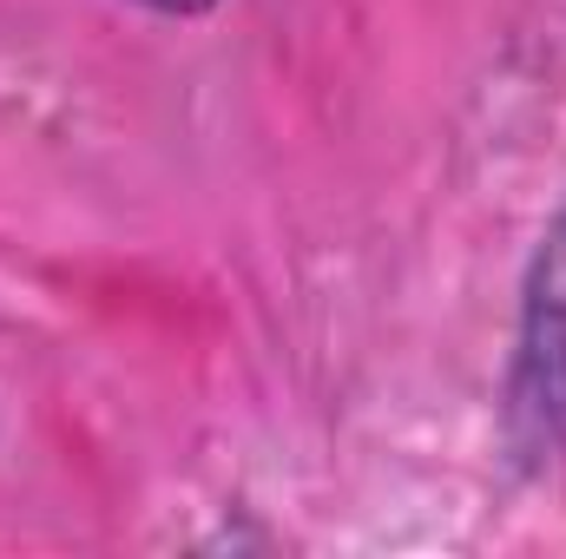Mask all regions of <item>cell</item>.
Wrapping results in <instances>:
<instances>
[{"label":"cell","mask_w":566,"mask_h":559,"mask_svg":"<svg viewBox=\"0 0 566 559\" xmlns=\"http://www.w3.org/2000/svg\"><path fill=\"white\" fill-rule=\"evenodd\" d=\"M501 421H507V441L527 467L566 461V204L527 264Z\"/></svg>","instance_id":"1"},{"label":"cell","mask_w":566,"mask_h":559,"mask_svg":"<svg viewBox=\"0 0 566 559\" xmlns=\"http://www.w3.org/2000/svg\"><path fill=\"white\" fill-rule=\"evenodd\" d=\"M151 13H205V7H218V0H145Z\"/></svg>","instance_id":"2"}]
</instances>
